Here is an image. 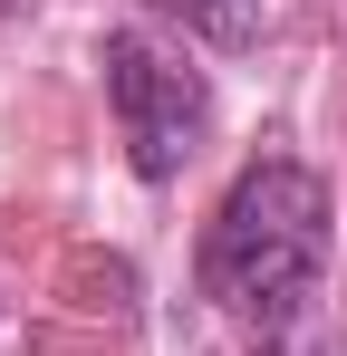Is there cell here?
I'll return each mask as SVG.
<instances>
[{
  "label": "cell",
  "instance_id": "cell-1",
  "mask_svg": "<svg viewBox=\"0 0 347 356\" xmlns=\"http://www.w3.org/2000/svg\"><path fill=\"white\" fill-rule=\"evenodd\" d=\"M318 270H328V183L309 164H289V154L251 164L222 193L213 232H203V289L222 298L241 327L280 337L318 298Z\"/></svg>",
  "mask_w": 347,
  "mask_h": 356
},
{
  "label": "cell",
  "instance_id": "cell-2",
  "mask_svg": "<svg viewBox=\"0 0 347 356\" xmlns=\"http://www.w3.org/2000/svg\"><path fill=\"white\" fill-rule=\"evenodd\" d=\"M107 97H116L125 154H135L145 183H174L193 164V145L213 125V87H203V67L183 49H164L155 29H116L107 39Z\"/></svg>",
  "mask_w": 347,
  "mask_h": 356
},
{
  "label": "cell",
  "instance_id": "cell-3",
  "mask_svg": "<svg viewBox=\"0 0 347 356\" xmlns=\"http://www.w3.org/2000/svg\"><path fill=\"white\" fill-rule=\"evenodd\" d=\"M155 10H164V19H193V29H203V39H222V49H241V39L261 29V10H251V0H155Z\"/></svg>",
  "mask_w": 347,
  "mask_h": 356
}]
</instances>
